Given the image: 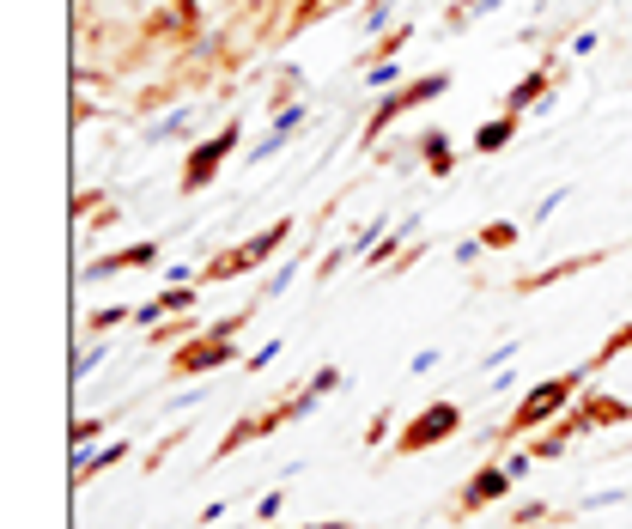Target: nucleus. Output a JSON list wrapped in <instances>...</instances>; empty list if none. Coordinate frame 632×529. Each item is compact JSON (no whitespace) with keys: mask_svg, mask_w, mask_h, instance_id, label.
Masks as SVG:
<instances>
[{"mask_svg":"<svg viewBox=\"0 0 632 529\" xmlns=\"http://www.w3.org/2000/svg\"><path fill=\"white\" fill-rule=\"evenodd\" d=\"M256 305L262 298H250L244 311H231V317H219V323H207L201 335H189L177 353H171V377H201V371H219V365H244L250 353L237 347L231 335L237 329H250V317H256Z\"/></svg>","mask_w":632,"mask_h":529,"instance_id":"nucleus-1","label":"nucleus"},{"mask_svg":"<svg viewBox=\"0 0 632 529\" xmlns=\"http://www.w3.org/2000/svg\"><path fill=\"white\" fill-rule=\"evenodd\" d=\"M584 377H590V365H572V371H560V377H541V384L511 408V420L499 426V444H511V438H523V432H535V426H547V420H560V408H566L572 396H584Z\"/></svg>","mask_w":632,"mask_h":529,"instance_id":"nucleus-2","label":"nucleus"},{"mask_svg":"<svg viewBox=\"0 0 632 529\" xmlns=\"http://www.w3.org/2000/svg\"><path fill=\"white\" fill-rule=\"evenodd\" d=\"M292 232H298V219H274V225H262L256 238H244L237 250L207 256V262H201V286H219V280H237V274L262 268L268 256H280V250H286V238H292Z\"/></svg>","mask_w":632,"mask_h":529,"instance_id":"nucleus-3","label":"nucleus"},{"mask_svg":"<svg viewBox=\"0 0 632 529\" xmlns=\"http://www.w3.org/2000/svg\"><path fill=\"white\" fill-rule=\"evenodd\" d=\"M450 92V73L444 67H432V73H420V80H402V86H389L377 104H371V122H365V146H377L395 122H402L408 110H420V104H432V98H444Z\"/></svg>","mask_w":632,"mask_h":529,"instance_id":"nucleus-4","label":"nucleus"},{"mask_svg":"<svg viewBox=\"0 0 632 529\" xmlns=\"http://www.w3.org/2000/svg\"><path fill=\"white\" fill-rule=\"evenodd\" d=\"M237 140H244V122H219V134H207V140H195L189 146V159H183V177H177V195H201V189H213V177L225 171V159L237 153Z\"/></svg>","mask_w":632,"mask_h":529,"instance_id":"nucleus-5","label":"nucleus"},{"mask_svg":"<svg viewBox=\"0 0 632 529\" xmlns=\"http://www.w3.org/2000/svg\"><path fill=\"white\" fill-rule=\"evenodd\" d=\"M462 432V408L450 402V396H438V402H426L408 426H402V438H395V457H420V450H432V444H444V438H456Z\"/></svg>","mask_w":632,"mask_h":529,"instance_id":"nucleus-6","label":"nucleus"},{"mask_svg":"<svg viewBox=\"0 0 632 529\" xmlns=\"http://www.w3.org/2000/svg\"><path fill=\"white\" fill-rule=\"evenodd\" d=\"M499 499H511V469H505V463H481V469L468 475V487L450 499V517L462 523V517L487 511V505H499Z\"/></svg>","mask_w":632,"mask_h":529,"instance_id":"nucleus-7","label":"nucleus"},{"mask_svg":"<svg viewBox=\"0 0 632 529\" xmlns=\"http://www.w3.org/2000/svg\"><path fill=\"white\" fill-rule=\"evenodd\" d=\"M158 256H165V238L122 244V250H104V256H92L79 280H110V274H128V268H158Z\"/></svg>","mask_w":632,"mask_h":529,"instance_id":"nucleus-8","label":"nucleus"},{"mask_svg":"<svg viewBox=\"0 0 632 529\" xmlns=\"http://www.w3.org/2000/svg\"><path fill=\"white\" fill-rule=\"evenodd\" d=\"M614 250H632V244H602V250H590V256H566V262H547V268H535V274H517V280H511V292H541V286H560V280H572V274H584V268L608 262Z\"/></svg>","mask_w":632,"mask_h":529,"instance_id":"nucleus-9","label":"nucleus"},{"mask_svg":"<svg viewBox=\"0 0 632 529\" xmlns=\"http://www.w3.org/2000/svg\"><path fill=\"white\" fill-rule=\"evenodd\" d=\"M304 116H310L304 104H286V110H274V122H268L262 146H250V153H244V165H268V159L280 153V146H286V140H292V134L304 128Z\"/></svg>","mask_w":632,"mask_h":529,"instance_id":"nucleus-10","label":"nucleus"},{"mask_svg":"<svg viewBox=\"0 0 632 529\" xmlns=\"http://www.w3.org/2000/svg\"><path fill=\"white\" fill-rule=\"evenodd\" d=\"M553 73H560V61L547 55V61H541L535 73H523V80H517L511 92H505V110H511V116H529V110H535V104H541V98L553 92Z\"/></svg>","mask_w":632,"mask_h":529,"instance_id":"nucleus-11","label":"nucleus"},{"mask_svg":"<svg viewBox=\"0 0 632 529\" xmlns=\"http://www.w3.org/2000/svg\"><path fill=\"white\" fill-rule=\"evenodd\" d=\"M408 146H414V159H420L432 177H450V171H456V146H450V134H444V128H420Z\"/></svg>","mask_w":632,"mask_h":529,"instance_id":"nucleus-12","label":"nucleus"},{"mask_svg":"<svg viewBox=\"0 0 632 529\" xmlns=\"http://www.w3.org/2000/svg\"><path fill=\"white\" fill-rule=\"evenodd\" d=\"M128 457H134L128 438H116V444H104V450H79V457H73V487H86L92 475H104L110 463H128Z\"/></svg>","mask_w":632,"mask_h":529,"instance_id":"nucleus-13","label":"nucleus"},{"mask_svg":"<svg viewBox=\"0 0 632 529\" xmlns=\"http://www.w3.org/2000/svg\"><path fill=\"white\" fill-rule=\"evenodd\" d=\"M578 414H584V426H626V420H632V402H620V396H608V390H584Z\"/></svg>","mask_w":632,"mask_h":529,"instance_id":"nucleus-14","label":"nucleus"},{"mask_svg":"<svg viewBox=\"0 0 632 529\" xmlns=\"http://www.w3.org/2000/svg\"><path fill=\"white\" fill-rule=\"evenodd\" d=\"M517 122L523 116H511V110H499L493 122H481V128H474V153H505V146L517 140Z\"/></svg>","mask_w":632,"mask_h":529,"instance_id":"nucleus-15","label":"nucleus"},{"mask_svg":"<svg viewBox=\"0 0 632 529\" xmlns=\"http://www.w3.org/2000/svg\"><path fill=\"white\" fill-rule=\"evenodd\" d=\"M414 225H420V219H408V225H395V232H383V238H377V244L359 256V262H365V268H389L395 256H402V250L414 244Z\"/></svg>","mask_w":632,"mask_h":529,"instance_id":"nucleus-16","label":"nucleus"},{"mask_svg":"<svg viewBox=\"0 0 632 529\" xmlns=\"http://www.w3.org/2000/svg\"><path fill=\"white\" fill-rule=\"evenodd\" d=\"M408 37H414V19L389 25V31H383V37H377V43H371V49L359 55V73H365V67H377V61H395V55H402V43H408Z\"/></svg>","mask_w":632,"mask_h":529,"instance_id":"nucleus-17","label":"nucleus"},{"mask_svg":"<svg viewBox=\"0 0 632 529\" xmlns=\"http://www.w3.org/2000/svg\"><path fill=\"white\" fill-rule=\"evenodd\" d=\"M493 7H499V0H450V7H444V31H468L474 19L493 13Z\"/></svg>","mask_w":632,"mask_h":529,"instance_id":"nucleus-18","label":"nucleus"},{"mask_svg":"<svg viewBox=\"0 0 632 529\" xmlns=\"http://www.w3.org/2000/svg\"><path fill=\"white\" fill-rule=\"evenodd\" d=\"M547 523H566V511H553V505H541V499H529V505L511 511V529H547Z\"/></svg>","mask_w":632,"mask_h":529,"instance_id":"nucleus-19","label":"nucleus"},{"mask_svg":"<svg viewBox=\"0 0 632 529\" xmlns=\"http://www.w3.org/2000/svg\"><path fill=\"white\" fill-rule=\"evenodd\" d=\"M189 335H201V323H195L189 311H183L177 323H152V329H146V341H152V347H171V341H189Z\"/></svg>","mask_w":632,"mask_h":529,"instance_id":"nucleus-20","label":"nucleus"},{"mask_svg":"<svg viewBox=\"0 0 632 529\" xmlns=\"http://www.w3.org/2000/svg\"><path fill=\"white\" fill-rule=\"evenodd\" d=\"M474 238H481L487 250H517V238H523V232H517V219H487Z\"/></svg>","mask_w":632,"mask_h":529,"instance_id":"nucleus-21","label":"nucleus"},{"mask_svg":"<svg viewBox=\"0 0 632 529\" xmlns=\"http://www.w3.org/2000/svg\"><path fill=\"white\" fill-rule=\"evenodd\" d=\"M134 323V305H104L86 317V335H110V329H128Z\"/></svg>","mask_w":632,"mask_h":529,"instance_id":"nucleus-22","label":"nucleus"},{"mask_svg":"<svg viewBox=\"0 0 632 529\" xmlns=\"http://www.w3.org/2000/svg\"><path fill=\"white\" fill-rule=\"evenodd\" d=\"M73 213H79V219H86L92 232H98V225H110L122 207H116V201H98V195H73Z\"/></svg>","mask_w":632,"mask_h":529,"instance_id":"nucleus-23","label":"nucleus"},{"mask_svg":"<svg viewBox=\"0 0 632 529\" xmlns=\"http://www.w3.org/2000/svg\"><path fill=\"white\" fill-rule=\"evenodd\" d=\"M353 256H365V244H359V238H347V244H335V250L323 256V262H316V280H335V274H341V268H347Z\"/></svg>","mask_w":632,"mask_h":529,"instance_id":"nucleus-24","label":"nucleus"},{"mask_svg":"<svg viewBox=\"0 0 632 529\" xmlns=\"http://www.w3.org/2000/svg\"><path fill=\"white\" fill-rule=\"evenodd\" d=\"M335 7H347V0H304V7L292 13V25H286V37H298L304 25H316V19H329Z\"/></svg>","mask_w":632,"mask_h":529,"instance_id":"nucleus-25","label":"nucleus"},{"mask_svg":"<svg viewBox=\"0 0 632 529\" xmlns=\"http://www.w3.org/2000/svg\"><path fill=\"white\" fill-rule=\"evenodd\" d=\"M104 359H110V341H98V335H92V341H86V353L73 359V384H86V377H92Z\"/></svg>","mask_w":632,"mask_h":529,"instance_id":"nucleus-26","label":"nucleus"},{"mask_svg":"<svg viewBox=\"0 0 632 529\" xmlns=\"http://www.w3.org/2000/svg\"><path fill=\"white\" fill-rule=\"evenodd\" d=\"M298 268H304V250H292V256H286V262H280V268H274V274H268V286H262V292H256V298H280V292H286V286H292V274H298Z\"/></svg>","mask_w":632,"mask_h":529,"instance_id":"nucleus-27","label":"nucleus"},{"mask_svg":"<svg viewBox=\"0 0 632 529\" xmlns=\"http://www.w3.org/2000/svg\"><path fill=\"white\" fill-rule=\"evenodd\" d=\"M620 353H632V323H620V329H614V335H608V341L596 347V359H590V371H602V365H608V359H620Z\"/></svg>","mask_w":632,"mask_h":529,"instance_id":"nucleus-28","label":"nucleus"},{"mask_svg":"<svg viewBox=\"0 0 632 529\" xmlns=\"http://www.w3.org/2000/svg\"><path fill=\"white\" fill-rule=\"evenodd\" d=\"M104 426H110V414H79V420H73V450H86Z\"/></svg>","mask_w":632,"mask_h":529,"instance_id":"nucleus-29","label":"nucleus"},{"mask_svg":"<svg viewBox=\"0 0 632 529\" xmlns=\"http://www.w3.org/2000/svg\"><path fill=\"white\" fill-rule=\"evenodd\" d=\"M189 122H195V110H177V116H165V122H158V128H152V140H165V134H183Z\"/></svg>","mask_w":632,"mask_h":529,"instance_id":"nucleus-30","label":"nucleus"},{"mask_svg":"<svg viewBox=\"0 0 632 529\" xmlns=\"http://www.w3.org/2000/svg\"><path fill=\"white\" fill-rule=\"evenodd\" d=\"M280 347H286V341H268V347H256V353H250L244 365H250V371H268V365L280 359Z\"/></svg>","mask_w":632,"mask_h":529,"instance_id":"nucleus-31","label":"nucleus"},{"mask_svg":"<svg viewBox=\"0 0 632 529\" xmlns=\"http://www.w3.org/2000/svg\"><path fill=\"white\" fill-rule=\"evenodd\" d=\"M383 25H389V0H371V13H365V31H371V37H383Z\"/></svg>","mask_w":632,"mask_h":529,"instance_id":"nucleus-32","label":"nucleus"},{"mask_svg":"<svg viewBox=\"0 0 632 529\" xmlns=\"http://www.w3.org/2000/svg\"><path fill=\"white\" fill-rule=\"evenodd\" d=\"M481 250H487L481 238H456V262H462V268H468V262H481Z\"/></svg>","mask_w":632,"mask_h":529,"instance_id":"nucleus-33","label":"nucleus"},{"mask_svg":"<svg viewBox=\"0 0 632 529\" xmlns=\"http://www.w3.org/2000/svg\"><path fill=\"white\" fill-rule=\"evenodd\" d=\"M505 469H511V481H523V475L535 469V457H529V450H511V457H505Z\"/></svg>","mask_w":632,"mask_h":529,"instance_id":"nucleus-34","label":"nucleus"},{"mask_svg":"<svg viewBox=\"0 0 632 529\" xmlns=\"http://www.w3.org/2000/svg\"><path fill=\"white\" fill-rule=\"evenodd\" d=\"M511 359H517V341H505V347H493V353H487V371H499V365H511Z\"/></svg>","mask_w":632,"mask_h":529,"instance_id":"nucleus-35","label":"nucleus"},{"mask_svg":"<svg viewBox=\"0 0 632 529\" xmlns=\"http://www.w3.org/2000/svg\"><path fill=\"white\" fill-rule=\"evenodd\" d=\"M280 505H286V493H268V499L256 505V517H262V523H274V517H280Z\"/></svg>","mask_w":632,"mask_h":529,"instance_id":"nucleus-36","label":"nucleus"},{"mask_svg":"<svg viewBox=\"0 0 632 529\" xmlns=\"http://www.w3.org/2000/svg\"><path fill=\"white\" fill-rule=\"evenodd\" d=\"M560 201H566V189H547V195H541V207H535V219H547V213L560 207Z\"/></svg>","mask_w":632,"mask_h":529,"instance_id":"nucleus-37","label":"nucleus"},{"mask_svg":"<svg viewBox=\"0 0 632 529\" xmlns=\"http://www.w3.org/2000/svg\"><path fill=\"white\" fill-rule=\"evenodd\" d=\"M292 529H353L347 517H329V523H292Z\"/></svg>","mask_w":632,"mask_h":529,"instance_id":"nucleus-38","label":"nucleus"},{"mask_svg":"<svg viewBox=\"0 0 632 529\" xmlns=\"http://www.w3.org/2000/svg\"><path fill=\"white\" fill-rule=\"evenodd\" d=\"M219 529H225V523H219Z\"/></svg>","mask_w":632,"mask_h":529,"instance_id":"nucleus-39","label":"nucleus"}]
</instances>
